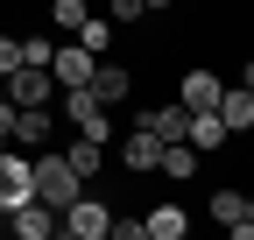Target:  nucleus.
<instances>
[{
	"instance_id": "1",
	"label": "nucleus",
	"mask_w": 254,
	"mask_h": 240,
	"mask_svg": "<svg viewBox=\"0 0 254 240\" xmlns=\"http://www.w3.org/2000/svg\"><path fill=\"white\" fill-rule=\"evenodd\" d=\"M78 191H85V177H78L71 163H64V156H50V148H36V198L64 212V205H71Z\"/></svg>"
},
{
	"instance_id": "2",
	"label": "nucleus",
	"mask_w": 254,
	"mask_h": 240,
	"mask_svg": "<svg viewBox=\"0 0 254 240\" xmlns=\"http://www.w3.org/2000/svg\"><path fill=\"white\" fill-rule=\"evenodd\" d=\"M21 198H36V156L28 148H0V212H14Z\"/></svg>"
},
{
	"instance_id": "3",
	"label": "nucleus",
	"mask_w": 254,
	"mask_h": 240,
	"mask_svg": "<svg viewBox=\"0 0 254 240\" xmlns=\"http://www.w3.org/2000/svg\"><path fill=\"white\" fill-rule=\"evenodd\" d=\"M106 226H113V212H106V198H92V191H78L57 212V233H78V240H106Z\"/></svg>"
},
{
	"instance_id": "4",
	"label": "nucleus",
	"mask_w": 254,
	"mask_h": 240,
	"mask_svg": "<svg viewBox=\"0 0 254 240\" xmlns=\"http://www.w3.org/2000/svg\"><path fill=\"white\" fill-rule=\"evenodd\" d=\"M7 99H14V106H57L50 64H14V71H7Z\"/></svg>"
},
{
	"instance_id": "5",
	"label": "nucleus",
	"mask_w": 254,
	"mask_h": 240,
	"mask_svg": "<svg viewBox=\"0 0 254 240\" xmlns=\"http://www.w3.org/2000/svg\"><path fill=\"white\" fill-rule=\"evenodd\" d=\"M64 113H71L78 134L106 141V106H99V92H92V85H64Z\"/></svg>"
},
{
	"instance_id": "6",
	"label": "nucleus",
	"mask_w": 254,
	"mask_h": 240,
	"mask_svg": "<svg viewBox=\"0 0 254 240\" xmlns=\"http://www.w3.org/2000/svg\"><path fill=\"white\" fill-rule=\"evenodd\" d=\"M92 71H99V57H92L85 43H57V50H50V78H57V92H64V85H92Z\"/></svg>"
},
{
	"instance_id": "7",
	"label": "nucleus",
	"mask_w": 254,
	"mask_h": 240,
	"mask_svg": "<svg viewBox=\"0 0 254 240\" xmlns=\"http://www.w3.org/2000/svg\"><path fill=\"white\" fill-rule=\"evenodd\" d=\"M0 219H7L21 240H50V233H57V205H43V198H21L14 212H0Z\"/></svg>"
},
{
	"instance_id": "8",
	"label": "nucleus",
	"mask_w": 254,
	"mask_h": 240,
	"mask_svg": "<svg viewBox=\"0 0 254 240\" xmlns=\"http://www.w3.org/2000/svg\"><path fill=\"white\" fill-rule=\"evenodd\" d=\"M134 127H148L155 141H184V127H190V106L177 99V106H141L134 113Z\"/></svg>"
},
{
	"instance_id": "9",
	"label": "nucleus",
	"mask_w": 254,
	"mask_h": 240,
	"mask_svg": "<svg viewBox=\"0 0 254 240\" xmlns=\"http://www.w3.org/2000/svg\"><path fill=\"white\" fill-rule=\"evenodd\" d=\"M184 141L198 148V156H212V148H226L233 134H226V120H219V106H198V113H190V127H184Z\"/></svg>"
},
{
	"instance_id": "10",
	"label": "nucleus",
	"mask_w": 254,
	"mask_h": 240,
	"mask_svg": "<svg viewBox=\"0 0 254 240\" xmlns=\"http://www.w3.org/2000/svg\"><path fill=\"white\" fill-rule=\"evenodd\" d=\"M219 120H226V134H247L254 127V92H247V85H219Z\"/></svg>"
},
{
	"instance_id": "11",
	"label": "nucleus",
	"mask_w": 254,
	"mask_h": 240,
	"mask_svg": "<svg viewBox=\"0 0 254 240\" xmlns=\"http://www.w3.org/2000/svg\"><path fill=\"white\" fill-rule=\"evenodd\" d=\"M43 141H50V106H14V148L36 156Z\"/></svg>"
},
{
	"instance_id": "12",
	"label": "nucleus",
	"mask_w": 254,
	"mask_h": 240,
	"mask_svg": "<svg viewBox=\"0 0 254 240\" xmlns=\"http://www.w3.org/2000/svg\"><path fill=\"white\" fill-rule=\"evenodd\" d=\"M190 233V212L184 205H155V212L141 219V240H184Z\"/></svg>"
},
{
	"instance_id": "13",
	"label": "nucleus",
	"mask_w": 254,
	"mask_h": 240,
	"mask_svg": "<svg viewBox=\"0 0 254 240\" xmlns=\"http://www.w3.org/2000/svg\"><path fill=\"white\" fill-rule=\"evenodd\" d=\"M155 163H163V141H155L148 127H134V134H127V148H120V170H155Z\"/></svg>"
},
{
	"instance_id": "14",
	"label": "nucleus",
	"mask_w": 254,
	"mask_h": 240,
	"mask_svg": "<svg viewBox=\"0 0 254 240\" xmlns=\"http://www.w3.org/2000/svg\"><path fill=\"white\" fill-rule=\"evenodd\" d=\"M92 92H99V106H120L127 92H134V71H127V64H99V71H92Z\"/></svg>"
},
{
	"instance_id": "15",
	"label": "nucleus",
	"mask_w": 254,
	"mask_h": 240,
	"mask_svg": "<svg viewBox=\"0 0 254 240\" xmlns=\"http://www.w3.org/2000/svg\"><path fill=\"white\" fill-rule=\"evenodd\" d=\"M177 99L198 113V106H219V71H184L177 78Z\"/></svg>"
},
{
	"instance_id": "16",
	"label": "nucleus",
	"mask_w": 254,
	"mask_h": 240,
	"mask_svg": "<svg viewBox=\"0 0 254 240\" xmlns=\"http://www.w3.org/2000/svg\"><path fill=\"white\" fill-rule=\"evenodd\" d=\"M64 163H71V170L85 177V184H92V177H99V163H106V141H92V134H78L71 148H64Z\"/></svg>"
},
{
	"instance_id": "17",
	"label": "nucleus",
	"mask_w": 254,
	"mask_h": 240,
	"mask_svg": "<svg viewBox=\"0 0 254 240\" xmlns=\"http://www.w3.org/2000/svg\"><path fill=\"white\" fill-rule=\"evenodd\" d=\"M155 170L184 184V177H198V148H190V141H163V163H155Z\"/></svg>"
},
{
	"instance_id": "18",
	"label": "nucleus",
	"mask_w": 254,
	"mask_h": 240,
	"mask_svg": "<svg viewBox=\"0 0 254 240\" xmlns=\"http://www.w3.org/2000/svg\"><path fill=\"white\" fill-rule=\"evenodd\" d=\"M71 36H78V43H85L92 57H99V50H113V21H106V14H85V21L71 28Z\"/></svg>"
},
{
	"instance_id": "19",
	"label": "nucleus",
	"mask_w": 254,
	"mask_h": 240,
	"mask_svg": "<svg viewBox=\"0 0 254 240\" xmlns=\"http://www.w3.org/2000/svg\"><path fill=\"white\" fill-rule=\"evenodd\" d=\"M212 219H247V191H212Z\"/></svg>"
},
{
	"instance_id": "20",
	"label": "nucleus",
	"mask_w": 254,
	"mask_h": 240,
	"mask_svg": "<svg viewBox=\"0 0 254 240\" xmlns=\"http://www.w3.org/2000/svg\"><path fill=\"white\" fill-rule=\"evenodd\" d=\"M85 14H92V7H85V0H50V21H57V28H78Z\"/></svg>"
},
{
	"instance_id": "21",
	"label": "nucleus",
	"mask_w": 254,
	"mask_h": 240,
	"mask_svg": "<svg viewBox=\"0 0 254 240\" xmlns=\"http://www.w3.org/2000/svg\"><path fill=\"white\" fill-rule=\"evenodd\" d=\"M141 14H148L141 0H106V21H113V28H120V21H141Z\"/></svg>"
},
{
	"instance_id": "22",
	"label": "nucleus",
	"mask_w": 254,
	"mask_h": 240,
	"mask_svg": "<svg viewBox=\"0 0 254 240\" xmlns=\"http://www.w3.org/2000/svg\"><path fill=\"white\" fill-rule=\"evenodd\" d=\"M50 50H57L50 36H28V43H21V64H50Z\"/></svg>"
},
{
	"instance_id": "23",
	"label": "nucleus",
	"mask_w": 254,
	"mask_h": 240,
	"mask_svg": "<svg viewBox=\"0 0 254 240\" xmlns=\"http://www.w3.org/2000/svg\"><path fill=\"white\" fill-rule=\"evenodd\" d=\"M14 64H21V43H14V36H0V78H7Z\"/></svg>"
},
{
	"instance_id": "24",
	"label": "nucleus",
	"mask_w": 254,
	"mask_h": 240,
	"mask_svg": "<svg viewBox=\"0 0 254 240\" xmlns=\"http://www.w3.org/2000/svg\"><path fill=\"white\" fill-rule=\"evenodd\" d=\"M240 85H247V92H254V57H247V71H240Z\"/></svg>"
},
{
	"instance_id": "25",
	"label": "nucleus",
	"mask_w": 254,
	"mask_h": 240,
	"mask_svg": "<svg viewBox=\"0 0 254 240\" xmlns=\"http://www.w3.org/2000/svg\"><path fill=\"white\" fill-rule=\"evenodd\" d=\"M141 7H148V14H163V7H170V0H141Z\"/></svg>"
}]
</instances>
